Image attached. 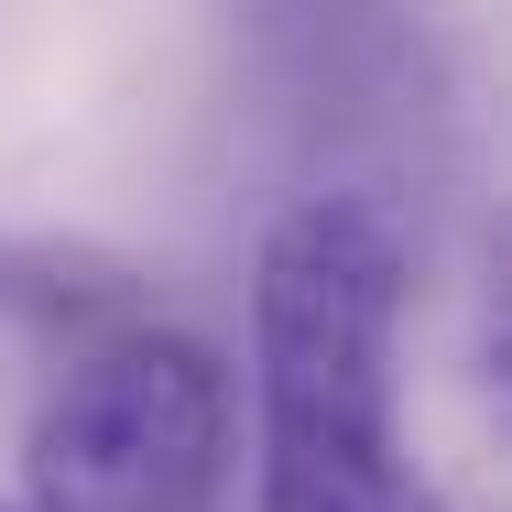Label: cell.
I'll return each instance as SVG.
<instances>
[{
  "instance_id": "6da1fadb",
  "label": "cell",
  "mask_w": 512,
  "mask_h": 512,
  "mask_svg": "<svg viewBox=\"0 0 512 512\" xmlns=\"http://www.w3.org/2000/svg\"><path fill=\"white\" fill-rule=\"evenodd\" d=\"M404 229L338 186L273 218L251 273V393H262V512H447L404 458Z\"/></svg>"
},
{
  "instance_id": "7a4b0ae2",
  "label": "cell",
  "mask_w": 512,
  "mask_h": 512,
  "mask_svg": "<svg viewBox=\"0 0 512 512\" xmlns=\"http://www.w3.org/2000/svg\"><path fill=\"white\" fill-rule=\"evenodd\" d=\"M229 491V371L186 327L99 338L22 436L33 512H218Z\"/></svg>"
},
{
  "instance_id": "3957f363",
  "label": "cell",
  "mask_w": 512,
  "mask_h": 512,
  "mask_svg": "<svg viewBox=\"0 0 512 512\" xmlns=\"http://www.w3.org/2000/svg\"><path fill=\"white\" fill-rule=\"evenodd\" d=\"M0 512H33V502H0Z\"/></svg>"
}]
</instances>
